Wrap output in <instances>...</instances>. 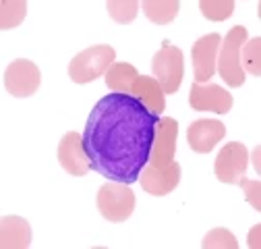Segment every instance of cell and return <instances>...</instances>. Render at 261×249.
Returning <instances> with one entry per match:
<instances>
[{
  "instance_id": "cell-1",
  "label": "cell",
  "mask_w": 261,
  "mask_h": 249,
  "mask_svg": "<svg viewBox=\"0 0 261 249\" xmlns=\"http://www.w3.org/2000/svg\"><path fill=\"white\" fill-rule=\"evenodd\" d=\"M160 114L139 98L112 91L87 116L83 150L91 170L114 183L133 185L149 164Z\"/></svg>"
},
{
  "instance_id": "cell-2",
  "label": "cell",
  "mask_w": 261,
  "mask_h": 249,
  "mask_svg": "<svg viewBox=\"0 0 261 249\" xmlns=\"http://www.w3.org/2000/svg\"><path fill=\"white\" fill-rule=\"evenodd\" d=\"M247 42V29L232 27L228 36L222 40L216 60V71L222 81L230 87H241L245 83V71L241 69V48Z\"/></svg>"
},
{
  "instance_id": "cell-3",
  "label": "cell",
  "mask_w": 261,
  "mask_h": 249,
  "mask_svg": "<svg viewBox=\"0 0 261 249\" xmlns=\"http://www.w3.org/2000/svg\"><path fill=\"white\" fill-rule=\"evenodd\" d=\"M116 52L108 44L91 46L83 52H79L69 65V77L75 83H89L95 81L97 77H102L108 73V69L114 65Z\"/></svg>"
},
{
  "instance_id": "cell-4",
  "label": "cell",
  "mask_w": 261,
  "mask_h": 249,
  "mask_svg": "<svg viewBox=\"0 0 261 249\" xmlns=\"http://www.w3.org/2000/svg\"><path fill=\"white\" fill-rule=\"evenodd\" d=\"M97 210L108 222H124L135 210V193L124 183H106L97 191Z\"/></svg>"
},
{
  "instance_id": "cell-5",
  "label": "cell",
  "mask_w": 261,
  "mask_h": 249,
  "mask_svg": "<svg viewBox=\"0 0 261 249\" xmlns=\"http://www.w3.org/2000/svg\"><path fill=\"white\" fill-rule=\"evenodd\" d=\"M151 71L162 91L176 93V89L182 83V75H185V58H182L180 48L164 44L151 60Z\"/></svg>"
},
{
  "instance_id": "cell-6",
  "label": "cell",
  "mask_w": 261,
  "mask_h": 249,
  "mask_svg": "<svg viewBox=\"0 0 261 249\" xmlns=\"http://www.w3.org/2000/svg\"><path fill=\"white\" fill-rule=\"evenodd\" d=\"M40 81H42V73L38 65L25 58H17L5 71V87L15 98L34 96L40 87Z\"/></svg>"
},
{
  "instance_id": "cell-7",
  "label": "cell",
  "mask_w": 261,
  "mask_h": 249,
  "mask_svg": "<svg viewBox=\"0 0 261 249\" xmlns=\"http://www.w3.org/2000/svg\"><path fill=\"white\" fill-rule=\"evenodd\" d=\"M247 164H249L247 147L239 141H230L220 150L218 158H216V177L222 183L237 185L245 177Z\"/></svg>"
},
{
  "instance_id": "cell-8",
  "label": "cell",
  "mask_w": 261,
  "mask_h": 249,
  "mask_svg": "<svg viewBox=\"0 0 261 249\" xmlns=\"http://www.w3.org/2000/svg\"><path fill=\"white\" fill-rule=\"evenodd\" d=\"M189 104L193 110H212L216 114H226L230 112L234 100H232V93L226 91L222 85L193 83L189 93Z\"/></svg>"
},
{
  "instance_id": "cell-9",
  "label": "cell",
  "mask_w": 261,
  "mask_h": 249,
  "mask_svg": "<svg viewBox=\"0 0 261 249\" xmlns=\"http://www.w3.org/2000/svg\"><path fill=\"white\" fill-rule=\"evenodd\" d=\"M222 38L220 34H207L193 44L191 58H193V71L195 83H207L216 73V60L220 50Z\"/></svg>"
},
{
  "instance_id": "cell-10",
  "label": "cell",
  "mask_w": 261,
  "mask_h": 249,
  "mask_svg": "<svg viewBox=\"0 0 261 249\" xmlns=\"http://www.w3.org/2000/svg\"><path fill=\"white\" fill-rule=\"evenodd\" d=\"M176 135H178L176 120L170 118V116L160 118L158 127H155L153 145H151V156H149V164L153 168H164V166H168L174 160Z\"/></svg>"
},
{
  "instance_id": "cell-11",
  "label": "cell",
  "mask_w": 261,
  "mask_h": 249,
  "mask_svg": "<svg viewBox=\"0 0 261 249\" xmlns=\"http://www.w3.org/2000/svg\"><path fill=\"white\" fill-rule=\"evenodd\" d=\"M180 164L174 160L164 168H153L151 164H147L139 175V183L149 195L162 197L176 189L180 183Z\"/></svg>"
},
{
  "instance_id": "cell-12",
  "label": "cell",
  "mask_w": 261,
  "mask_h": 249,
  "mask_svg": "<svg viewBox=\"0 0 261 249\" xmlns=\"http://www.w3.org/2000/svg\"><path fill=\"white\" fill-rule=\"evenodd\" d=\"M58 162L60 166L73 177H83L87 175L89 160L83 150V137L77 131H69L58 143Z\"/></svg>"
},
{
  "instance_id": "cell-13",
  "label": "cell",
  "mask_w": 261,
  "mask_h": 249,
  "mask_svg": "<svg viewBox=\"0 0 261 249\" xmlns=\"http://www.w3.org/2000/svg\"><path fill=\"white\" fill-rule=\"evenodd\" d=\"M226 135L224 122L214 118H201L189 124L187 129V141L193 152L197 154H210L218 141H222Z\"/></svg>"
},
{
  "instance_id": "cell-14",
  "label": "cell",
  "mask_w": 261,
  "mask_h": 249,
  "mask_svg": "<svg viewBox=\"0 0 261 249\" xmlns=\"http://www.w3.org/2000/svg\"><path fill=\"white\" fill-rule=\"evenodd\" d=\"M31 245V229L19 216H5L0 220V247L25 249Z\"/></svg>"
},
{
  "instance_id": "cell-15",
  "label": "cell",
  "mask_w": 261,
  "mask_h": 249,
  "mask_svg": "<svg viewBox=\"0 0 261 249\" xmlns=\"http://www.w3.org/2000/svg\"><path fill=\"white\" fill-rule=\"evenodd\" d=\"M130 96L139 98L149 110H153L155 114H162L166 108V102H164V91H162L160 83L153 79V77H145V75H139L137 81L130 87Z\"/></svg>"
},
{
  "instance_id": "cell-16",
  "label": "cell",
  "mask_w": 261,
  "mask_h": 249,
  "mask_svg": "<svg viewBox=\"0 0 261 249\" xmlns=\"http://www.w3.org/2000/svg\"><path fill=\"white\" fill-rule=\"evenodd\" d=\"M137 77H139V73L133 65H128V62H114L106 73V85L112 91L128 93L133 83L137 81Z\"/></svg>"
},
{
  "instance_id": "cell-17",
  "label": "cell",
  "mask_w": 261,
  "mask_h": 249,
  "mask_svg": "<svg viewBox=\"0 0 261 249\" xmlns=\"http://www.w3.org/2000/svg\"><path fill=\"white\" fill-rule=\"evenodd\" d=\"M145 17L155 25H168L174 21L180 3L178 0H145L141 5Z\"/></svg>"
},
{
  "instance_id": "cell-18",
  "label": "cell",
  "mask_w": 261,
  "mask_h": 249,
  "mask_svg": "<svg viewBox=\"0 0 261 249\" xmlns=\"http://www.w3.org/2000/svg\"><path fill=\"white\" fill-rule=\"evenodd\" d=\"M25 13H27V3H23V0H3L0 3V27L11 29L21 25Z\"/></svg>"
},
{
  "instance_id": "cell-19",
  "label": "cell",
  "mask_w": 261,
  "mask_h": 249,
  "mask_svg": "<svg viewBox=\"0 0 261 249\" xmlns=\"http://www.w3.org/2000/svg\"><path fill=\"white\" fill-rule=\"evenodd\" d=\"M259 50H261V38H253V40L245 42L243 48H241V69L247 71L253 77H259L261 75Z\"/></svg>"
},
{
  "instance_id": "cell-20",
  "label": "cell",
  "mask_w": 261,
  "mask_h": 249,
  "mask_svg": "<svg viewBox=\"0 0 261 249\" xmlns=\"http://www.w3.org/2000/svg\"><path fill=\"white\" fill-rule=\"evenodd\" d=\"M199 9L205 19L210 21H224L234 13V3L232 0H201Z\"/></svg>"
},
{
  "instance_id": "cell-21",
  "label": "cell",
  "mask_w": 261,
  "mask_h": 249,
  "mask_svg": "<svg viewBox=\"0 0 261 249\" xmlns=\"http://www.w3.org/2000/svg\"><path fill=\"white\" fill-rule=\"evenodd\" d=\"M139 3L135 0H110L106 5L108 9V15L116 21V23H130L135 17H137V11H139Z\"/></svg>"
},
{
  "instance_id": "cell-22",
  "label": "cell",
  "mask_w": 261,
  "mask_h": 249,
  "mask_svg": "<svg viewBox=\"0 0 261 249\" xmlns=\"http://www.w3.org/2000/svg\"><path fill=\"white\" fill-rule=\"evenodd\" d=\"M205 249H216V247H224V249H237L239 247V241L234 239V235L226 229H214L205 235L203 243H201Z\"/></svg>"
},
{
  "instance_id": "cell-23",
  "label": "cell",
  "mask_w": 261,
  "mask_h": 249,
  "mask_svg": "<svg viewBox=\"0 0 261 249\" xmlns=\"http://www.w3.org/2000/svg\"><path fill=\"white\" fill-rule=\"evenodd\" d=\"M239 185L243 187V191H245V197L247 202L259 212L261 210V183L259 181H249V179H241Z\"/></svg>"
},
{
  "instance_id": "cell-24",
  "label": "cell",
  "mask_w": 261,
  "mask_h": 249,
  "mask_svg": "<svg viewBox=\"0 0 261 249\" xmlns=\"http://www.w3.org/2000/svg\"><path fill=\"white\" fill-rule=\"evenodd\" d=\"M251 247H259V227L251 231Z\"/></svg>"
},
{
  "instance_id": "cell-25",
  "label": "cell",
  "mask_w": 261,
  "mask_h": 249,
  "mask_svg": "<svg viewBox=\"0 0 261 249\" xmlns=\"http://www.w3.org/2000/svg\"><path fill=\"white\" fill-rule=\"evenodd\" d=\"M253 164H255V168L259 170V147L253 150Z\"/></svg>"
}]
</instances>
